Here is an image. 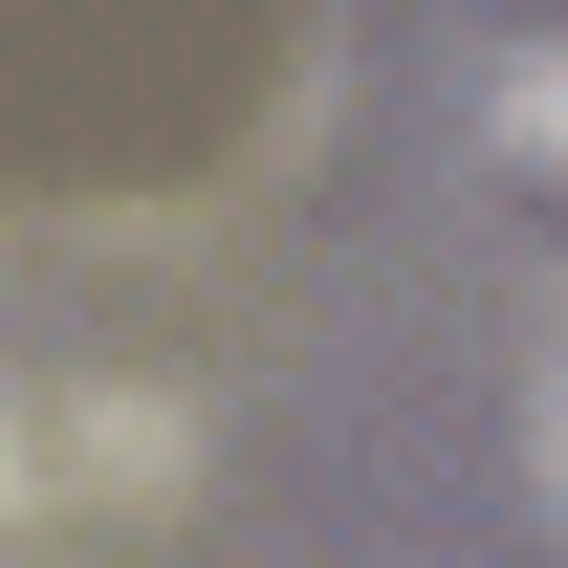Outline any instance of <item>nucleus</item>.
I'll use <instances>...</instances> for the list:
<instances>
[{
    "label": "nucleus",
    "mask_w": 568,
    "mask_h": 568,
    "mask_svg": "<svg viewBox=\"0 0 568 568\" xmlns=\"http://www.w3.org/2000/svg\"><path fill=\"white\" fill-rule=\"evenodd\" d=\"M481 110H503V153H525V175H568V44H525Z\"/></svg>",
    "instance_id": "f03ea898"
},
{
    "label": "nucleus",
    "mask_w": 568,
    "mask_h": 568,
    "mask_svg": "<svg viewBox=\"0 0 568 568\" xmlns=\"http://www.w3.org/2000/svg\"><path fill=\"white\" fill-rule=\"evenodd\" d=\"M175 459H197V437L153 416V394L0 372V547H22V525H67V503H110V525H132V503H175Z\"/></svg>",
    "instance_id": "f257e3e1"
},
{
    "label": "nucleus",
    "mask_w": 568,
    "mask_h": 568,
    "mask_svg": "<svg viewBox=\"0 0 568 568\" xmlns=\"http://www.w3.org/2000/svg\"><path fill=\"white\" fill-rule=\"evenodd\" d=\"M547 503H568V394H547Z\"/></svg>",
    "instance_id": "7ed1b4c3"
}]
</instances>
